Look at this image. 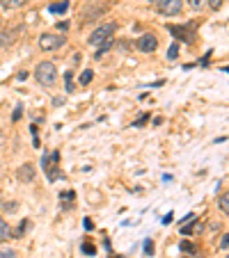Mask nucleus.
Segmentation results:
<instances>
[{"label":"nucleus","mask_w":229,"mask_h":258,"mask_svg":"<svg viewBox=\"0 0 229 258\" xmlns=\"http://www.w3.org/2000/svg\"><path fill=\"white\" fill-rule=\"evenodd\" d=\"M220 247H223V249H227V247H229V235H225V238H223V242H220Z\"/></svg>","instance_id":"nucleus-23"},{"label":"nucleus","mask_w":229,"mask_h":258,"mask_svg":"<svg viewBox=\"0 0 229 258\" xmlns=\"http://www.w3.org/2000/svg\"><path fill=\"white\" fill-rule=\"evenodd\" d=\"M64 80H66V91H73V78H71V73H64Z\"/></svg>","instance_id":"nucleus-17"},{"label":"nucleus","mask_w":229,"mask_h":258,"mask_svg":"<svg viewBox=\"0 0 229 258\" xmlns=\"http://www.w3.org/2000/svg\"><path fill=\"white\" fill-rule=\"evenodd\" d=\"M188 5L193 7V9H202V7H204V0H188Z\"/></svg>","instance_id":"nucleus-19"},{"label":"nucleus","mask_w":229,"mask_h":258,"mask_svg":"<svg viewBox=\"0 0 229 258\" xmlns=\"http://www.w3.org/2000/svg\"><path fill=\"white\" fill-rule=\"evenodd\" d=\"M145 124H147V114H145V117H140V119L135 121V128H140V126H145Z\"/></svg>","instance_id":"nucleus-21"},{"label":"nucleus","mask_w":229,"mask_h":258,"mask_svg":"<svg viewBox=\"0 0 229 258\" xmlns=\"http://www.w3.org/2000/svg\"><path fill=\"white\" fill-rule=\"evenodd\" d=\"M170 32L174 37H179V39H183V42H193V32H190V25H183V28H179V25H172L170 28Z\"/></svg>","instance_id":"nucleus-7"},{"label":"nucleus","mask_w":229,"mask_h":258,"mask_svg":"<svg viewBox=\"0 0 229 258\" xmlns=\"http://www.w3.org/2000/svg\"><path fill=\"white\" fill-rule=\"evenodd\" d=\"M227 258H229V256H227Z\"/></svg>","instance_id":"nucleus-27"},{"label":"nucleus","mask_w":229,"mask_h":258,"mask_svg":"<svg viewBox=\"0 0 229 258\" xmlns=\"http://www.w3.org/2000/svg\"><path fill=\"white\" fill-rule=\"evenodd\" d=\"M9 238H12V228L7 226V222L2 219V217H0V242H2V240H9Z\"/></svg>","instance_id":"nucleus-8"},{"label":"nucleus","mask_w":229,"mask_h":258,"mask_svg":"<svg viewBox=\"0 0 229 258\" xmlns=\"http://www.w3.org/2000/svg\"><path fill=\"white\" fill-rule=\"evenodd\" d=\"M0 258H16V252H14V249H0Z\"/></svg>","instance_id":"nucleus-14"},{"label":"nucleus","mask_w":229,"mask_h":258,"mask_svg":"<svg viewBox=\"0 0 229 258\" xmlns=\"http://www.w3.org/2000/svg\"><path fill=\"white\" fill-rule=\"evenodd\" d=\"M28 0H0V5L5 7V9H18V7H23Z\"/></svg>","instance_id":"nucleus-9"},{"label":"nucleus","mask_w":229,"mask_h":258,"mask_svg":"<svg viewBox=\"0 0 229 258\" xmlns=\"http://www.w3.org/2000/svg\"><path fill=\"white\" fill-rule=\"evenodd\" d=\"M92 78H94V71H83V76H80V85H90L92 83Z\"/></svg>","instance_id":"nucleus-13"},{"label":"nucleus","mask_w":229,"mask_h":258,"mask_svg":"<svg viewBox=\"0 0 229 258\" xmlns=\"http://www.w3.org/2000/svg\"><path fill=\"white\" fill-rule=\"evenodd\" d=\"M66 9H69V0H62V2H55V5L49 7L51 14H62V12H66Z\"/></svg>","instance_id":"nucleus-10"},{"label":"nucleus","mask_w":229,"mask_h":258,"mask_svg":"<svg viewBox=\"0 0 229 258\" xmlns=\"http://www.w3.org/2000/svg\"><path fill=\"white\" fill-rule=\"evenodd\" d=\"M183 9V2L181 0H158V12L163 16H176Z\"/></svg>","instance_id":"nucleus-3"},{"label":"nucleus","mask_w":229,"mask_h":258,"mask_svg":"<svg viewBox=\"0 0 229 258\" xmlns=\"http://www.w3.org/2000/svg\"><path fill=\"white\" fill-rule=\"evenodd\" d=\"M138 48L142 50V53H151V50H156V48H158V39H156V35H145V37H140V39H138Z\"/></svg>","instance_id":"nucleus-5"},{"label":"nucleus","mask_w":229,"mask_h":258,"mask_svg":"<svg viewBox=\"0 0 229 258\" xmlns=\"http://www.w3.org/2000/svg\"><path fill=\"white\" fill-rule=\"evenodd\" d=\"M64 42H66V37H60V35H42V37H39V46H42L44 50L60 48Z\"/></svg>","instance_id":"nucleus-4"},{"label":"nucleus","mask_w":229,"mask_h":258,"mask_svg":"<svg viewBox=\"0 0 229 258\" xmlns=\"http://www.w3.org/2000/svg\"><path fill=\"white\" fill-rule=\"evenodd\" d=\"M225 71H227V73H229V66H227V69H225Z\"/></svg>","instance_id":"nucleus-26"},{"label":"nucleus","mask_w":229,"mask_h":258,"mask_svg":"<svg viewBox=\"0 0 229 258\" xmlns=\"http://www.w3.org/2000/svg\"><path fill=\"white\" fill-rule=\"evenodd\" d=\"M18 180H21V183L35 180V167H32L30 162H28V165H21V169H18Z\"/></svg>","instance_id":"nucleus-6"},{"label":"nucleus","mask_w":229,"mask_h":258,"mask_svg":"<svg viewBox=\"0 0 229 258\" xmlns=\"http://www.w3.org/2000/svg\"><path fill=\"white\" fill-rule=\"evenodd\" d=\"M225 0H209V5H211V9H220L223 7Z\"/></svg>","instance_id":"nucleus-20"},{"label":"nucleus","mask_w":229,"mask_h":258,"mask_svg":"<svg viewBox=\"0 0 229 258\" xmlns=\"http://www.w3.org/2000/svg\"><path fill=\"white\" fill-rule=\"evenodd\" d=\"M220 208H223L225 213L229 215V192H223V194H220Z\"/></svg>","instance_id":"nucleus-12"},{"label":"nucleus","mask_w":229,"mask_h":258,"mask_svg":"<svg viewBox=\"0 0 229 258\" xmlns=\"http://www.w3.org/2000/svg\"><path fill=\"white\" fill-rule=\"evenodd\" d=\"M145 252H147V256L151 254V240H147V242H145Z\"/></svg>","instance_id":"nucleus-25"},{"label":"nucleus","mask_w":229,"mask_h":258,"mask_svg":"<svg viewBox=\"0 0 229 258\" xmlns=\"http://www.w3.org/2000/svg\"><path fill=\"white\" fill-rule=\"evenodd\" d=\"M176 55H179V46H176V43H172V46H170V50H168V57H170V60H176Z\"/></svg>","instance_id":"nucleus-15"},{"label":"nucleus","mask_w":229,"mask_h":258,"mask_svg":"<svg viewBox=\"0 0 229 258\" xmlns=\"http://www.w3.org/2000/svg\"><path fill=\"white\" fill-rule=\"evenodd\" d=\"M181 233H183V235H190V233H193V226H183V228H181Z\"/></svg>","instance_id":"nucleus-22"},{"label":"nucleus","mask_w":229,"mask_h":258,"mask_svg":"<svg viewBox=\"0 0 229 258\" xmlns=\"http://www.w3.org/2000/svg\"><path fill=\"white\" fill-rule=\"evenodd\" d=\"M35 78L44 87H53L55 80H57V69H55L53 62H39L35 69Z\"/></svg>","instance_id":"nucleus-1"},{"label":"nucleus","mask_w":229,"mask_h":258,"mask_svg":"<svg viewBox=\"0 0 229 258\" xmlns=\"http://www.w3.org/2000/svg\"><path fill=\"white\" fill-rule=\"evenodd\" d=\"M114 30H117V25H114V23H103L101 28H97V30L90 35V43H92V46H101L103 42L113 39Z\"/></svg>","instance_id":"nucleus-2"},{"label":"nucleus","mask_w":229,"mask_h":258,"mask_svg":"<svg viewBox=\"0 0 229 258\" xmlns=\"http://www.w3.org/2000/svg\"><path fill=\"white\" fill-rule=\"evenodd\" d=\"M83 252L87 254V256H94V254H97V249H94V245H90V242H85V245H83Z\"/></svg>","instance_id":"nucleus-16"},{"label":"nucleus","mask_w":229,"mask_h":258,"mask_svg":"<svg viewBox=\"0 0 229 258\" xmlns=\"http://www.w3.org/2000/svg\"><path fill=\"white\" fill-rule=\"evenodd\" d=\"M110 48H113V39H108V42H103L101 46H99V50H97V57H101L103 53H108Z\"/></svg>","instance_id":"nucleus-11"},{"label":"nucleus","mask_w":229,"mask_h":258,"mask_svg":"<svg viewBox=\"0 0 229 258\" xmlns=\"http://www.w3.org/2000/svg\"><path fill=\"white\" fill-rule=\"evenodd\" d=\"M12 39H14V37L9 35V32H7V35H2V37H0V48H2V46H7V43L12 42Z\"/></svg>","instance_id":"nucleus-18"},{"label":"nucleus","mask_w":229,"mask_h":258,"mask_svg":"<svg viewBox=\"0 0 229 258\" xmlns=\"http://www.w3.org/2000/svg\"><path fill=\"white\" fill-rule=\"evenodd\" d=\"M181 249H183V252H193V247H190V242H183V245H181Z\"/></svg>","instance_id":"nucleus-24"}]
</instances>
